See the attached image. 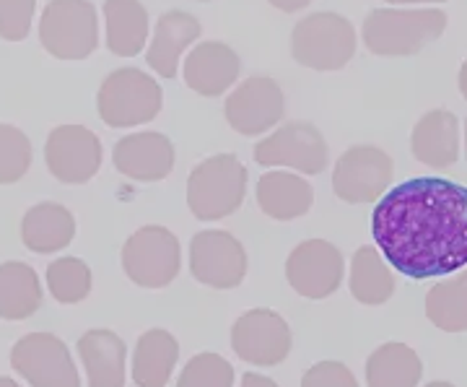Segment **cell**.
Wrapping results in <instances>:
<instances>
[{
    "label": "cell",
    "instance_id": "cell-8",
    "mask_svg": "<svg viewBox=\"0 0 467 387\" xmlns=\"http://www.w3.org/2000/svg\"><path fill=\"white\" fill-rule=\"evenodd\" d=\"M11 367L32 387H81L67 346L52 333H29L11 349Z\"/></svg>",
    "mask_w": 467,
    "mask_h": 387
},
{
    "label": "cell",
    "instance_id": "cell-5",
    "mask_svg": "<svg viewBox=\"0 0 467 387\" xmlns=\"http://www.w3.org/2000/svg\"><path fill=\"white\" fill-rule=\"evenodd\" d=\"M356 52V29L340 14H312L301 18L291 34V55L309 70H340Z\"/></svg>",
    "mask_w": 467,
    "mask_h": 387
},
{
    "label": "cell",
    "instance_id": "cell-40",
    "mask_svg": "<svg viewBox=\"0 0 467 387\" xmlns=\"http://www.w3.org/2000/svg\"><path fill=\"white\" fill-rule=\"evenodd\" d=\"M465 146H467V122H465Z\"/></svg>",
    "mask_w": 467,
    "mask_h": 387
},
{
    "label": "cell",
    "instance_id": "cell-35",
    "mask_svg": "<svg viewBox=\"0 0 467 387\" xmlns=\"http://www.w3.org/2000/svg\"><path fill=\"white\" fill-rule=\"evenodd\" d=\"M242 387H278L270 377H263V374H254V371H247L242 377Z\"/></svg>",
    "mask_w": 467,
    "mask_h": 387
},
{
    "label": "cell",
    "instance_id": "cell-39",
    "mask_svg": "<svg viewBox=\"0 0 467 387\" xmlns=\"http://www.w3.org/2000/svg\"><path fill=\"white\" fill-rule=\"evenodd\" d=\"M426 387H454L451 382H444V380H436V382H429Z\"/></svg>",
    "mask_w": 467,
    "mask_h": 387
},
{
    "label": "cell",
    "instance_id": "cell-10",
    "mask_svg": "<svg viewBox=\"0 0 467 387\" xmlns=\"http://www.w3.org/2000/svg\"><path fill=\"white\" fill-rule=\"evenodd\" d=\"M190 270L205 287L236 288L247 276V253L229 232L205 229L190 242Z\"/></svg>",
    "mask_w": 467,
    "mask_h": 387
},
{
    "label": "cell",
    "instance_id": "cell-16",
    "mask_svg": "<svg viewBox=\"0 0 467 387\" xmlns=\"http://www.w3.org/2000/svg\"><path fill=\"white\" fill-rule=\"evenodd\" d=\"M112 162L119 174L135 183H161L174 169V146L167 135L146 131L119 138Z\"/></svg>",
    "mask_w": 467,
    "mask_h": 387
},
{
    "label": "cell",
    "instance_id": "cell-36",
    "mask_svg": "<svg viewBox=\"0 0 467 387\" xmlns=\"http://www.w3.org/2000/svg\"><path fill=\"white\" fill-rule=\"evenodd\" d=\"M460 91H462V97L467 99V60L460 68Z\"/></svg>",
    "mask_w": 467,
    "mask_h": 387
},
{
    "label": "cell",
    "instance_id": "cell-31",
    "mask_svg": "<svg viewBox=\"0 0 467 387\" xmlns=\"http://www.w3.org/2000/svg\"><path fill=\"white\" fill-rule=\"evenodd\" d=\"M177 387H234V367L223 356L205 351L184 364Z\"/></svg>",
    "mask_w": 467,
    "mask_h": 387
},
{
    "label": "cell",
    "instance_id": "cell-9",
    "mask_svg": "<svg viewBox=\"0 0 467 387\" xmlns=\"http://www.w3.org/2000/svg\"><path fill=\"white\" fill-rule=\"evenodd\" d=\"M260 167H291L301 174H319L330 162L327 141L309 122H288L254 146Z\"/></svg>",
    "mask_w": 467,
    "mask_h": 387
},
{
    "label": "cell",
    "instance_id": "cell-24",
    "mask_svg": "<svg viewBox=\"0 0 467 387\" xmlns=\"http://www.w3.org/2000/svg\"><path fill=\"white\" fill-rule=\"evenodd\" d=\"M180 356V343L169 330L153 328L138 338L133 354V380L138 387H167Z\"/></svg>",
    "mask_w": 467,
    "mask_h": 387
},
{
    "label": "cell",
    "instance_id": "cell-26",
    "mask_svg": "<svg viewBox=\"0 0 467 387\" xmlns=\"http://www.w3.org/2000/svg\"><path fill=\"white\" fill-rule=\"evenodd\" d=\"M420 359L405 343H384L367 361L368 387H416L420 382Z\"/></svg>",
    "mask_w": 467,
    "mask_h": 387
},
{
    "label": "cell",
    "instance_id": "cell-14",
    "mask_svg": "<svg viewBox=\"0 0 467 387\" xmlns=\"http://www.w3.org/2000/svg\"><path fill=\"white\" fill-rule=\"evenodd\" d=\"M232 349L247 364L275 367L291 351V328L273 309H250L234 322Z\"/></svg>",
    "mask_w": 467,
    "mask_h": 387
},
{
    "label": "cell",
    "instance_id": "cell-3",
    "mask_svg": "<svg viewBox=\"0 0 467 387\" xmlns=\"http://www.w3.org/2000/svg\"><path fill=\"white\" fill-rule=\"evenodd\" d=\"M247 195V169L234 153L201 162L187 180V205L201 221H218L239 211Z\"/></svg>",
    "mask_w": 467,
    "mask_h": 387
},
{
    "label": "cell",
    "instance_id": "cell-7",
    "mask_svg": "<svg viewBox=\"0 0 467 387\" xmlns=\"http://www.w3.org/2000/svg\"><path fill=\"white\" fill-rule=\"evenodd\" d=\"M180 239L164 226H140L122 245V268L143 288L169 287L180 273Z\"/></svg>",
    "mask_w": 467,
    "mask_h": 387
},
{
    "label": "cell",
    "instance_id": "cell-27",
    "mask_svg": "<svg viewBox=\"0 0 467 387\" xmlns=\"http://www.w3.org/2000/svg\"><path fill=\"white\" fill-rule=\"evenodd\" d=\"M350 294L361 304L377 307L392 299L395 278L374 247H358L350 260Z\"/></svg>",
    "mask_w": 467,
    "mask_h": 387
},
{
    "label": "cell",
    "instance_id": "cell-25",
    "mask_svg": "<svg viewBox=\"0 0 467 387\" xmlns=\"http://www.w3.org/2000/svg\"><path fill=\"white\" fill-rule=\"evenodd\" d=\"M42 304V284L32 266L3 263L0 266V320H26Z\"/></svg>",
    "mask_w": 467,
    "mask_h": 387
},
{
    "label": "cell",
    "instance_id": "cell-29",
    "mask_svg": "<svg viewBox=\"0 0 467 387\" xmlns=\"http://www.w3.org/2000/svg\"><path fill=\"white\" fill-rule=\"evenodd\" d=\"M91 268L81 257H57L47 268V288L60 304H78L91 294Z\"/></svg>",
    "mask_w": 467,
    "mask_h": 387
},
{
    "label": "cell",
    "instance_id": "cell-33",
    "mask_svg": "<svg viewBox=\"0 0 467 387\" xmlns=\"http://www.w3.org/2000/svg\"><path fill=\"white\" fill-rule=\"evenodd\" d=\"M301 387H358V382L343 361H319L304 374Z\"/></svg>",
    "mask_w": 467,
    "mask_h": 387
},
{
    "label": "cell",
    "instance_id": "cell-18",
    "mask_svg": "<svg viewBox=\"0 0 467 387\" xmlns=\"http://www.w3.org/2000/svg\"><path fill=\"white\" fill-rule=\"evenodd\" d=\"M410 152L420 164L447 169L460 156V125L447 110H431L418 120L410 135Z\"/></svg>",
    "mask_w": 467,
    "mask_h": 387
},
{
    "label": "cell",
    "instance_id": "cell-13",
    "mask_svg": "<svg viewBox=\"0 0 467 387\" xmlns=\"http://www.w3.org/2000/svg\"><path fill=\"white\" fill-rule=\"evenodd\" d=\"M285 278L304 299H325L343 284V255L333 242L306 239L288 255Z\"/></svg>",
    "mask_w": 467,
    "mask_h": 387
},
{
    "label": "cell",
    "instance_id": "cell-21",
    "mask_svg": "<svg viewBox=\"0 0 467 387\" xmlns=\"http://www.w3.org/2000/svg\"><path fill=\"white\" fill-rule=\"evenodd\" d=\"M125 340L115 330L97 328L78 338L88 387H125Z\"/></svg>",
    "mask_w": 467,
    "mask_h": 387
},
{
    "label": "cell",
    "instance_id": "cell-12",
    "mask_svg": "<svg viewBox=\"0 0 467 387\" xmlns=\"http://www.w3.org/2000/svg\"><path fill=\"white\" fill-rule=\"evenodd\" d=\"M392 172L395 164L389 153L377 146H353L335 164V195L346 203L379 201L392 180Z\"/></svg>",
    "mask_w": 467,
    "mask_h": 387
},
{
    "label": "cell",
    "instance_id": "cell-2",
    "mask_svg": "<svg viewBox=\"0 0 467 387\" xmlns=\"http://www.w3.org/2000/svg\"><path fill=\"white\" fill-rule=\"evenodd\" d=\"M447 29V14L439 8H377L364 21V45L382 58H405L423 50Z\"/></svg>",
    "mask_w": 467,
    "mask_h": 387
},
{
    "label": "cell",
    "instance_id": "cell-4",
    "mask_svg": "<svg viewBox=\"0 0 467 387\" xmlns=\"http://www.w3.org/2000/svg\"><path fill=\"white\" fill-rule=\"evenodd\" d=\"M164 91L138 68H117L99 86L97 110L109 128H135L161 112Z\"/></svg>",
    "mask_w": 467,
    "mask_h": 387
},
{
    "label": "cell",
    "instance_id": "cell-22",
    "mask_svg": "<svg viewBox=\"0 0 467 387\" xmlns=\"http://www.w3.org/2000/svg\"><path fill=\"white\" fill-rule=\"evenodd\" d=\"M315 201L312 185L288 172H267L257 183V205L275 221H294L304 216Z\"/></svg>",
    "mask_w": 467,
    "mask_h": 387
},
{
    "label": "cell",
    "instance_id": "cell-28",
    "mask_svg": "<svg viewBox=\"0 0 467 387\" xmlns=\"http://www.w3.org/2000/svg\"><path fill=\"white\" fill-rule=\"evenodd\" d=\"M426 315L439 330L465 333L467 330V270L457 278L436 284L426 294Z\"/></svg>",
    "mask_w": 467,
    "mask_h": 387
},
{
    "label": "cell",
    "instance_id": "cell-19",
    "mask_svg": "<svg viewBox=\"0 0 467 387\" xmlns=\"http://www.w3.org/2000/svg\"><path fill=\"white\" fill-rule=\"evenodd\" d=\"M201 21L187 11H169L156 21V32L146 52L149 66L161 78H174L182 52L201 37Z\"/></svg>",
    "mask_w": 467,
    "mask_h": 387
},
{
    "label": "cell",
    "instance_id": "cell-15",
    "mask_svg": "<svg viewBox=\"0 0 467 387\" xmlns=\"http://www.w3.org/2000/svg\"><path fill=\"white\" fill-rule=\"evenodd\" d=\"M284 110V91L267 76H254V78L242 81L223 104L229 125L242 135L267 133L270 128L281 122Z\"/></svg>",
    "mask_w": 467,
    "mask_h": 387
},
{
    "label": "cell",
    "instance_id": "cell-38",
    "mask_svg": "<svg viewBox=\"0 0 467 387\" xmlns=\"http://www.w3.org/2000/svg\"><path fill=\"white\" fill-rule=\"evenodd\" d=\"M0 387H21L18 382H14L11 377H0Z\"/></svg>",
    "mask_w": 467,
    "mask_h": 387
},
{
    "label": "cell",
    "instance_id": "cell-20",
    "mask_svg": "<svg viewBox=\"0 0 467 387\" xmlns=\"http://www.w3.org/2000/svg\"><path fill=\"white\" fill-rule=\"evenodd\" d=\"M76 236V219L60 203H36L21 221V242L36 255L66 250Z\"/></svg>",
    "mask_w": 467,
    "mask_h": 387
},
{
    "label": "cell",
    "instance_id": "cell-34",
    "mask_svg": "<svg viewBox=\"0 0 467 387\" xmlns=\"http://www.w3.org/2000/svg\"><path fill=\"white\" fill-rule=\"evenodd\" d=\"M273 8H281L284 14H296V11H301V8H306L312 0H267Z\"/></svg>",
    "mask_w": 467,
    "mask_h": 387
},
{
    "label": "cell",
    "instance_id": "cell-23",
    "mask_svg": "<svg viewBox=\"0 0 467 387\" xmlns=\"http://www.w3.org/2000/svg\"><path fill=\"white\" fill-rule=\"evenodd\" d=\"M107 47L117 58H135L149 39V11L140 0H107Z\"/></svg>",
    "mask_w": 467,
    "mask_h": 387
},
{
    "label": "cell",
    "instance_id": "cell-11",
    "mask_svg": "<svg viewBox=\"0 0 467 387\" xmlns=\"http://www.w3.org/2000/svg\"><path fill=\"white\" fill-rule=\"evenodd\" d=\"M101 141L84 125H57L45 143V162L55 180L84 185L101 167Z\"/></svg>",
    "mask_w": 467,
    "mask_h": 387
},
{
    "label": "cell",
    "instance_id": "cell-17",
    "mask_svg": "<svg viewBox=\"0 0 467 387\" xmlns=\"http://www.w3.org/2000/svg\"><path fill=\"white\" fill-rule=\"evenodd\" d=\"M239 55L223 42H201L184 60V84L201 97H221L239 78Z\"/></svg>",
    "mask_w": 467,
    "mask_h": 387
},
{
    "label": "cell",
    "instance_id": "cell-37",
    "mask_svg": "<svg viewBox=\"0 0 467 387\" xmlns=\"http://www.w3.org/2000/svg\"><path fill=\"white\" fill-rule=\"evenodd\" d=\"M387 3H447V0H387Z\"/></svg>",
    "mask_w": 467,
    "mask_h": 387
},
{
    "label": "cell",
    "instance_id": "cell-6",
    "mask_svg": "<svg viewBox=\"0 0 467 387\" xmlns=\"http://www.w3.org/2000/svg\"><path fill=\"white\" fill-rule=\"evenodd\" d=\"M39 42L57 60H86L99 45V18L88 0H50L39 21Z\"/></svg>",
    "mask_w": 467,
    "mask_h": 387
},
{
    "label": "cell",
    "instance_id": "cell-1",
    "mask_svg": "<svg viewBox=\"0 0 467 387\" xmlns=\"http://www.w3.org/2000/svg\"><path fill=\"white\" fill-rule=\"evenodd\" d=\"M371 235L405 278H439L467 266V187L416 177L377 203Z\"/></svg>",
    "mask_w": 467,
    "mask_h": 387
},
{
    "label": "cell",
    "instance_id": "cell-32",
    "mask_svg": "<svg viewBox=\"0 0 467 387\" xmlns=\"http://www.w3.org/2000/svg\"><path fill=\"white\" fill-rule=\"evenodd\" d=\"M36 0H0V37L5 42H21L32 29Z\"/></svg>",
    "mask_w": 467,
    "mask_h": 387
},
{
    "label": "cell",
    "instance_id": "cell-30",
    "mask_svg": "<svg viewBox=\"0 0 467 387\" xmlns=\"http://www.w3.org/2000/svg\"><path fill=\"white\" fill-rule=\"evenodd\" d=\"M32 167V141L16 125L0 122V185H14Z\"/></svg>",
    "mask_w": 467,
    "mask_h": 387
}]
</instances>
